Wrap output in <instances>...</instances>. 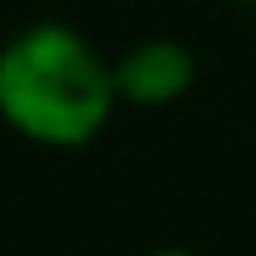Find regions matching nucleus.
Returning <instances> with one entry per match:
<instances>
[{
  "mask_svg": "<svg viewBox=\"0 0 256 256\" xmlns=\"http://www.w3.org/2000/svg\"><path fill=\"white\" fill-rule=\"evenodd\" d=\"M116 70L66 20H36L0 46V120L30 146L80 151L116 116Z\"/></svg>",
  "mask_w": 256,
  "mask_h": 256,
  "instance_id": "nucleus-1",
  "label": "nucleus"
},
{
  "mask_svg": "<svg viewBox=\"0 0 256 256\" xmlns=\"http://www.w3.org/2000/svg\"><path fill=\"white\" fill-rule=\"evenodd\" d=\"M116 70V96L120 106H141V110H161V106H176L191 86H196V56L171 40V36H151V40H136L126 56L110 60Z\"/></svg>",
  "mask_w": 256,
  "mask_h": 256,
  "instance_id": "nucleus-2",
  "label": "nucleus"
},
{
  "mask_svg": "<svg viewBox=\"0 0 256 256\" xmlns=\"http://www.w3.org/2000/svg\"><path fill=\"white\" fill-rule=\"evenodd\" d=\"M146 256H201V251H191V246H156V251H146Z\"/></svg>",
  "mask_w": 256,
  "mask_h": 256,
  "instance_id": "nucleus-3",
  "label": "nucleus"
}]
</instances>
